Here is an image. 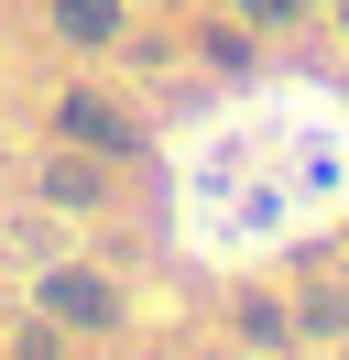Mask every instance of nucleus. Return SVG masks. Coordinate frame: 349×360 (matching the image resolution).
Here are the masks:
<instances>
[{
  "mask_svg": "<svg viewBox=\"0 0 349 360\" xmlns=\"http://www.w3.org/2000/svg\"><path fill=\"white\" fill-rule=\"evenodd\" d=\"M44 316H55V328H109L120 295H109L99 273H44Z\"/></svg>",
  "mask_w": 349,
  "mask_h": 360,
  "instance_id": "obj_1",
  "label": "nucleus"
},
{
  "mask_svg": "<svg viewBox=\"0 0 349 360\" xmlns=\"http://www.w3.org/2000/svg\"><path fill=\"white\" fill-rule=\"evenodd\" d=\"M55 33L65 44H109L120 33V0H55Z\"/></svg>",
  "mask_w": 349,
  "mask_h": 360,
  "instance_id": "obj_2",
  "label": "nucleus"
},
{
  "mask_svg": "<svg viewBox=\"0 0 349 360\" xmlns=\"http://www.w3.org/2000/svg\"><path fill=\"white\" fill-rule=\"evenodd\" d=\"M65 131H77V142H99V153H120V142H131V120H120V110H99V98H65Z\"/></svg>",
  "mask_w": 349,
  "mask_h": 360,
  "instance_id": "obj_3",
  "label": "nucleus"
}]
</instances>
